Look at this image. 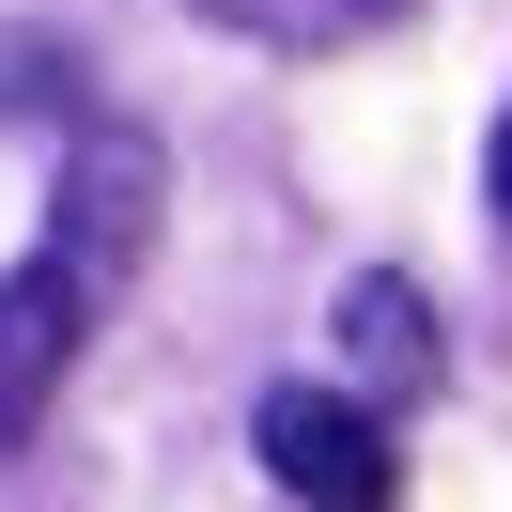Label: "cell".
<instances>
[{
  "instance_id": "1",
  "label": "cell",
  "mask_w": 512,
  "mask_h": 512,
  "mask_svg": "<svg viewBox=\"0 0 512 512\" xmlns=\"http://www.w3.org/2000/svg\"><path fill=\"white\" fill-rule=\"evenodd\" d=\"M156 218H171L156 140H140V125H78L63 140V187H47V264L109 311V295L140 280V249H156Z\"/></svg>"
},
{
  "instance_id": "2",
  "label": "cell",
  "mask_w": 512,
  "mask_h": 512,
  "mask_svg": "<svg viewBox=\"0 0 512 512\" xmlns=\"http://www.w3.org/2000/svg\"><path fill=\"white\" fill-rule=\"evenodd\" d=\"M249 450H264V481H280L295 512H388V497H404L388 404H357V388H264Z\"/></svg>"
},
{
  "instance_id": "3",
  "label": "cell",
  "mask_w": 512,
  "mask_h": 512,
  "mask_svg": "<svg viewBox=\"0 0 512 512\" xmlns=\"http://www.w3.org/2000/svg\"><path fill=\"white\" fill-rule=\"evenodd\" d=\"M78 326H94V295H78L47 249L16 264V280H0V435H32V419H47V388H63Z\"/></svg>"
},
{
  "instance_id": "4",
  "label": "cell",
  "mask_w": 512,
  "mask_h": 512,
  "mask_svg": "<svg viewBox=\"0 0 512 512\" xmlns=\"http://www.w3.org/2000/svg\"><path fill=\"white\" fill-rule=\"evenodd\" d=\"M342 388L357 404H419L435 388V311H419V280H342Z\"/></svg>"
},
{
  "instance_id": "5",
  "label": "cell",
  "mask_w": 512,
  "mask_h": 512,
  "mask_svg": "<svg viewBox=\"0 0 512 512\" xmlns=\"http://www.w3.org/2000/svg\"><path fill=\"white\" fill-rule=\"evenodd\" d=\"M187 16H218L249 47H373V32H404L419 0H187Z\"/></svg>"
},
{
  "instance_id": "6",
  "label": "cell",
  "mask_w": 512,
  "mask_h": 512,
  "mask_svg": "<svg viewBox=\"0 0 512 512\" xmlns=\"http://www.w3.org/2000/svg\"><path fill=\"white\" fill-rule=\"evenodd\" d=\"M47 109H78V63L47 32H0V125H47Z\"/></svg>"
},
{
  "instance_id": "7",
  "label": "cell",
  "mask_w": 512,
  "mask_h": 512,
  "mask_svg": "<svg viewBox=\"0 0 512 512\" xmlns=\"http://www.w3.org/2000/svg\"><path fill=\"white\" fill-rule=\"evenodd\" d=\"M481 187H497V218H512V109H497V140H481Z\"/></svg>"
}]
</instances>
